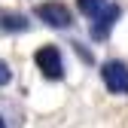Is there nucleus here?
<instances>
[{
	"label": "nucleus",
	"instance_id": "6",
	"mask_svg": "<svg viewBox=\"0 0 128 128\" xmlns=\"http://www.w3.org/2000/svg\"><path fill=\"white\" fill-rule=\"evenodd\" d=\"M3 24H6L9 30H15V28H18V30H24V28H28V22L22 18V15H6V18H3Z\"/></svg>",
	"mask_w": 128,
	"mask_h": 128
},
{
	"label": "nucleus",
	"instance_id": "4",
	"mask_svg": "<svg viewBox=\"0 0 128 128\" xmlns=\"http://www.w3.org/2000/svg\"><path fill=\"white\" fill-rule=\"evenodd\" d=\"M119 18V6L116 3H104L101 12H94V24H92V37L94 40H104L110 34V28H113V22Z\"/></svg>",
	"mask_w": 128,
	"mask_h": 128
},
{
	"label": "nucleus",
	"instance_id": "2",
	"mask_svg": "<svg viewBox=\"0 0 128 128\" xmlns=\"http://www.w3.org/2000/svg\"><path fill=\"white\" fill-rule=\"evenodd\" d=\"M34 61H37V67H40V73L46 76V79H61V52L55 49V46H43V49L34 55Z\"/></svg>",
	"mask_w": 128,
	"mask_h": 128
},
{
	"label": "nucleus",
	"instance_id": "7",
	"mask_svg": "<svg viewBox=\"0 0 128 128\" xmlns=\"http://www.w3.org/2000/svg\"><path fill=\"white\" fill-rule=\"evenodd\" d=\"M9 79H12V76H9V67H6L3 61H0V86H6Z\"/></svg>",
	"mask_w": 128,
	"mask_h": 128
},
{
	"label": "nucleus",
	"instance_id": "5",
	"mask_svg": "<svg viewBox=\"0 0 128 128\" xmlns=\"http://www.w3.org/2000/svg\"><path fill=\"white\" fill-rule=\"evenodd\" d=\"M76 3H79V9H82L86 15H94V12H101V9H104L107 0H76Z\"/></svg>",
	"mask_w": 128,
	"mask_h": 128
},
{
	"label": "nucleus",
	"instance_id": "3",
	"mask_svg": "<svg viewBox=\"0 0 128 128\" xmlns=\"http://www.w3.org/2000/svg\"><path fill=\"white\" fill-rule=\"evenodd\" d=\"M37 18H43L52 28H70L73 24V15H70V9L64 3H40L37 6Z\"/></svg>",
	"mask_w": 128,
	"mask_h": 128
},
{
	"label": "nucleus",
	"instance_id": "8",
	"mask_svg": "<svg viewBox=\"0 0 128 128\" xmlns=\"http://www.w3.org/2000/svg\"><path fill=\"white\" fill-rule=\"evenodd\" d=\"M0 128H6V125H3V119H0Z\"/></svg>",
	"mask_w": 128,
	"mask_h": 128
},
{
	"label": "nucleus",
	"instance_id": "1",
	"mask_svg": "<svg viewBox=\"0 0 128 128\" xmlns=\"http://www.w3.org/2000/svg\"><path fill=\"white\" fill-rule=\"evenodd\" d=\"M101 76H104V86L116 94H125L128 92V67L122 61H107L101 67Z\"/></svg>",
	"mask_w": 128,
	"mask_h": 128
}]
</instances>
